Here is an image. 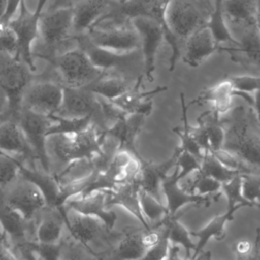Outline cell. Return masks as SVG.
<instances>
[{
  "label": "cell",
  "mask_w": 260,
  "mask_h": 260,
  "mask_svg": "<svg viewBox=\"0 0 260 260\" xmlns=\"http://www.w3.org/2000/svg\"><path fill=\"white\" fill-rule=\"evenodd\" d=\"M254 103H253V109L256 113V116H257V119H258V122L260 124V90H257L254 92Z\"/></svg>",
  "instance_id": "48"
},
{
  "label": "cell",
  "mask_w": 260,
  "mask_h": 260,
  "mask_svg": "<svg viewBox=\"0 0 260 260\" xmlns=\"http://www.w3.org/2000/svg\"><path fill=\"white\" fill-rule=\"evenodd\" d=\"M139 201L142 213L147 221H158L168 214L167 207L164 206L158 199L141 188L139 190Z\"/></svg>",
  "instance_id": "35"
},
{
  "label": "cell",
  "mask_w": 260,
  "mask_h": 260,
  "mask_svg": "<svg viewBox=\"0 0 260 260\" xmlns=\"http://www.w3.org/2000/svg\"><path fill=\"white\" fill-rule=\"evenodd\" d=\"M256 25L260 31V0L257 1V11H256Z\"/></svg>",
  "instance_id": "51"
},
{
  "label": "cell",
  "mask_w": 260,
  "mask_h": 260,
  "mask_svg": "<svg viewBox=\"0 0 260 260\" xmlns=\"http://www.w3.org/2000/svg\"><path fill=\"white\" fill-rule=\"evenodd\" d=\"M198 125H200L209 140L210 150L214 151L222 147L224 139V128L220 116L212 109L203 112L197 119Z\"/></svg>",
  "instance_id": "32"
},
{
  "label": "cell",
  "mask_w": 260,
  "mask_h": 260,
  "mask_svg": "<svg viewBox=\"0 0 260 260\" xmlns=\"http://www.w3.org/2000/svg\"><path fill=\"white\" fill-rule=\"evenodd\" d=\"M179 167L175 165V171L172 175H168L160 183L162 192L167 200L168 213L171 215L177 214L179 208L186 204H196L208 207L213 199L219 198L221 193H216L215 196L211 195H199L190 193L186 189L179 186L180 179L178 178Z\"/></svg>",
  "instance_id": "19"
},
{
  "label": "cell",
  "mask_w": 260,
  "mask_h": 260,
  "mask_svg": "<svg viewBox=\"0 0 260 260\" xmlns=\"http://www.w3.org/2000/svg\"><path fill=\"white\" fill-rule=\"evenodd\" d=\"M139 178L130 179L118 184L113 190H108L107 195V207L121 206L132 214L143 228L150 229L149 222L144 217L141 205L139 201V190H140Z\"/></svg>",
  "instance_id": "20"
},
{
  "label": "cell",
  "mask_w": 260,
  "mask_h": 260,
  "mask_svg": "<svg viewBox=\"0 0 260 260\" xmlns=\"http://www.w3.org/2000/svg\"><path fill=\"white\" fill-rule=\"evenodd\" d=\"M108 190H95L86 194H77L63 201L61 205L70 207L75 211L100 217L109 229L114 230L118 215L107 207Z\"/></svg>",
  "instance_id": "18"
},
{
  "label": "cell",
  "mask_w": 260,
  "mask_h": 260,
  "mask_svg": "<svg viewBox=\"0 0 260 260\" xmlns=\"http://www.w3.org/2000/svg\"><path fill=\"white\" fill-rule=\"evenodd\" d=\"M211 259V253L209 251L207 252H201L196 258L194 259H186L185 260H210Z\"/></svg>",
  "instance_id": "50"
},
{
  "label": "cell",
  "mask_w": 260,
  "mask_h": 260,
  "mask_svg": "<svg viewBox=\"0 0 260 260\" xmlns=\"http://www.w3.org/2000/svg\"><path fill=\"white\" fill-rule=\"evenodd\" d=\"M61 206L71 235L90 248L100 258L120 239L121 231L109 229L100 217L85 215L70 207Z\"/></svg>",
  "instance_id": "5"
},
{
  "label": "cell",
  "mask_w": 260,
  "mask_h": 260,
  "mask_svg": "<svg viewBox=\"0 0 260 260\" xmlns=\"http://www.w3.org/2000/svg\"><path fill=\"white\" fill-rule=\"evenodd\" d=\"M16 38L14 32L7 26L0 29V52L7 53L10 55L15 54L16 52Z\"/></svg>",
  "instance_id": "44"
},
{
  "label": "cell",
  "mask_w": 260,
  "mask_h": 260,
  "mask_svg": "<svg viewBox=\"0 0 260 260\" xmlns=\"http://www.w3.org/2000/svg\"><path fill=\"white\" fill-rule=\"evenodd\" d=\"M217 51H220V46L206 24L192 32L184 42L183 61L190 67H198Z\"/></svg>",
  "instance_id": "21"
},
{
  "label": "cell",
  "mask_w": 260,
  "mask_h": 260,
  "mask_svg": "<svg viewBox=\"0 0 260 260\" xmlns=\"http://www.w3.org/2000/svg\"><path fill=\"white\" fill-rule=\"evenodd\" d=\"M241 178L244 198L260 208V175L241 174Z\"/></svg>",
  "instance_id": "37"
},
{
  "label": "cell",
  "mask_w": 260,
  "mask_h": 260,
  "mask_svg": "<svg viewBox=\"0 0 260 260\" xmlns=\"http://www.w3.org/2000/svg\"><path fill=\"white\" fill-rule=\"evenodd\" d=\"M109 5L110 0H80L72 7V32H75V36L87 32L107 11Z\"/></svg>",
  "instance_id": "29"
},
{
  "label": "cell",
  "mask_w": 260,
  "mask_h": 260,
  "mask_svg": "<svg viewBox=\"0 0 260 260\" xmlns=\"http://www.w3.org/2000/svg\"><path fill=\"white\" fill-rule=\"evenodd\" d=\"M48 0H38L34 11H30L22 0L19 4L18 16L8 22V27L14 32L16 38V52L14 57L26 64L32 72L36 71L34 62L32 44L39 36V23L43 13V8Z\"/></svg>",
  "instance_id": "10"
},
{
  "label": "cell",
  "mask_w": 260,
  "mask_h": 260,
  "mask_svg": "<svg viewBox=\"0 0 260 260\" xmlns=\"http://www.w3.org/2000/svg\"><path fill=\"white\" fill-rule=\"evenodd\" d=\"M215 8V0H169L165 12L168 29L179 42L207 24Z\"/></svg>",
  "instance_id": "4"
},
{
  "label": "cell",
  "mask_w": 260,
  "mask_h": 260,
  "mask_svg": "<svg viewBox=\"0 0 260 260\" xmlns=\"http://www.w3.org/2000/svg\"><path fill=\"white\" fill-rule=\"evenodd\" d=\"M6 4H7V0H0V17L3 15L5 11Z\"/></svg>",
  "instance_id": "52"
},
{
  "label": "cell",
  "mask_w": 260,
  "mask_h": 260,
  "mask_svg": "<svg viewBox=\"0 0 260 260\" xmlns=\"http://www.w3.org/2000/svg\"><path fill=\"white\" fill-rule=\"evenodd\" d=\"M179 252H180L179 246L171 244L170 250H169V254H168V256L164 260H185V258H181L180 257Z\"/></svg>",
  "instance_id": "47"
},
{
  "label": "cell",
  "mask_w": 260,
  "mask_h": 260,
  "mask_svg": "<svg viewBox=\"0 0 260 260\" xmlns=\"http://www.w3.org/2000/svg\"><path fill=\"white\" fill-rule=\"evenodd\" d=\"M211 151V150H210ZM212 153L228 168L238 171L241 174H257L255 170H253L249 165L243 161L241 158L236 156L235 154L226 151L223 148L212 151ZM258 175V174H257Z\"/></svg>",
  "instance_id": "39"
},
{
  "label": "cell",
  "mask_w": 260,
  "mask_h": 260,
  "mask_svg": "<svg viewBox=\"0 0 260 260\" xmlns=\"http://www.w3.org/2000/svg\"><path fill=\"white\" fill-rule=\"evenodd\" d=\"M253 244H254V252L257 256V259L260 260V228L256 229V239Z\"/></svg>",
  "instance_id": "49"
},
{
  "label": "cell",
  "mask_w": 260,
  "mask_h": 260,
  "mask_svg": "<svg viewBox=\"0 0 260 260\" xmlns=\"http://www.w3.org/2000/svg\"><path fill=\"white\" fill-rule=\"evenodd\" d=\"M235 96L242 98L249 106H253L254 98L250 93L241 92L234 88L231 81L225 78L213 86L203 90L196 99L191 102V105L194 104H204L211 103L212 110L216 112L219 116L224 115L232 109L233 99Z\"/></svg>",
  "instance_id": "22"
},
{
  "label": "cell",
  "mask_w": 260,
  "mask_h": 260,
  "mask_svg": "<svg viewBox=\"0 0 260 260\" xmlns=\"http://www.w3.org/2000/svg\"><path fill=\"white\" fill-rule=\"evenodd\" d=\"M161 226L158 221L150 224V229L142 225L125 226L117 243L105 253L104 260H140L161 237Z\"/></svg>",
  "instance_id": "9"
},
{
  "label": "cell",
  "mask_w": 260,
  "mask_h": 260,
  "mask_svg": "<svg viewBox=\"0 0 260 260\" xmlns=\"http://www.w3.org/2000/svg\"><path fill=\"white\" fill-rule=\"evenodd\" d=\"M238 46H221L220 51L226 52L234 62L245 67L260 69V31L256 24L244 26L232 34Z\"/></svg>",
  "instance_id": "16"
},
{
  "label": "cell",
  "mask_w": 260,
  "mask_h": 260,
  "mask_svg": "<svg viewBox=\"0 0 260 260\" xmlns=\"http://www.w3.org/2000/svg\"><path fill=\"white\" fill-rule=\"evenodd\" d=\"M186 190L190 193L199 195H210V193H217L218 191H221V183L211 177L197 172V176L192 185H190Z\"/></svg>",
  "instance_id": "38"
},
{
  "label": "cell",
  "mask_w": 260,
  "mask_h": 260,
  "mask_svg": "<svg viewBox=\"0 0 260 260\" xmlns=\"http://www.w3.org/2000/svg\"><path fill=\"white\" fill-rule=\"evenodd\" d=\"M232 249L236 254L237 258L247 257L253 253L254 244L248 240H239L233 244Z\"/></svg>",
  "instance_id": "46"
},
{
  "label": "cell",
  "mask_w": 260,
  "mask_h": 260,
  "mask_svg": "<svg viewBox=\"0 0 260 260\" xmlns=\"http://www.w3.org/2000/svg\"><path fill=\"white\" fill-rule=\"evenodd\" d=\"M72 22L73 10L71 6H62L48 13H42L39 23V36L47 52L35 56L45 60L56 56L57 49L70 38Z\"/></svg>",
  "instance_id": "12"
},
{
  "label": "cell",
  "mask_w": 260,
  "mask_h": 260,
  "mask_svg": "<svg viewBox=\"0 0 260 260\" xmlns=\"http://www.w3.org/2000/svg\"><path fill=\"white\" fill-rule=\"evenodd\" d=\"M159 224H160V222H159ZM160 226H161L162 233H161V237H160L159 241L155 245H153L150 249H148V251L145 253V255L140 260H164L168 256L171 242L169 241L168 234H167L165 228L161 224H160Z\"/></svg>",
  "instance_id": "43"
},
{
  "label": "cell",
  "mask_w": 260,
  "mask_h": 260,
  "mask_svg": "<svg viewBox=\"0 0 260 260\" xmlns=\"http://www.w3.org/2000/svg\"><path fill=\"white\" fill-rule=\"evenodd\" d=\"M4 230H3V226H2V224H1V222H0V239L3 237V235H4Z\"/></svg>",
  "instance_id": "53"
},
{
  "label": "cell",
  "mask_w": 260,
  "mask_h": 260,
  "mask_svg": "<svg viewBox=\"0 0 260 260\" xmlns=\"http://www.w3.org/2000/svg\"><path fill=\"white\" fill-rule=\"evenodd\" d=\"M65 230L66 220L62 206L49 204L43 209L37 221V243L46 245H58Z\"/></svg>",
  "instance_id": "23"
},
{
  "label": "cell",
  "mask_w": 260,
  "mask_h": 260,
  "mask_svg": "<svg viewBox=\"0 0 260 260\" xmlns=\"http://www.w3.org/2000/svg\"><path fill=\"white\" fill-rule=\"evenodd\" d=\"M21 1L22 0H7L5 11L3 15L0 17V29L7 27L8 22L13 18V15L18 9Z\"/></svg>",
  "instance_id": "45"
},
{
  "label": "cell",
  "mask_w": 260,
  "mask_h": 260,
  "mask_svg": "<svg viewBox=\"0 0 260 260\" xmlns=\"http://www.w3.org/2000/svg\"><path fill=\"white\" fill-rule=\"evenodd\" d=\"M101 260H104V259H102V258H101Z\"/></svg>",
  "instance_id": "54"
},
{
  "label": "cell",
  "mask_w": 260,
  "mask_h": 260,
  "mask_svg": "<svg viewBox=\"0 0 260 260\" xmlns=\"http://www.w3.org/2000/svg\"><path fill=\"white\" fill-rule=\"evenodd\" d=\"M55 117L66 121L91 118V124L103 134L108 130L98 95L85 87L63 86V96Z\"/></svg>",
  "instance_id": "7"
},
{
  "label": "cell",
  "mask_w": 260,
  "mask_h": 260,
  "mask_svg": "<svg viewBox=\"0 0 260 260\" xmlns=\"http://www.w3.org/2000/svg\"><path fill=\"white\" fill-rule=\"evenodd\" d=\"M32 80L34 72L26 64L0 52V91L7 101L8 119H16L22 94Z\"/></svg>",
  "instance_id": "8"
},
{
  "label": "cell",
  "mask_w": 260,
  "mask_h": 260,
  "mask_svg": "<svg viewBox=\"0 0 260 260\" xmlns=\"http://www.w3.org/2000/svg\"><path fill=\"white\" fill-rule=\"evenodd\" d=\"M142 79L143 75H139L136 79L134 85L130 86L124 93L118 98L112 100L116 106L122 109L127 114H142L148 116L152 110L151 96L167 90L166 86H158L151 90H142Z\"/></svg>",
  "instance_id": "24"
},
{
  "label": "cell",
  "mask_w": 260,
  "mask_h": 260,
  "mask_svg": "<svg viewBox=\"0 0 260 260\" xmlns=\"http://www.w3.org/2000/svg\"><path fill=\"white\" fill-rule=\"evenodd\" d=\"M102 136L91 123L80 130L49 133L44 142V158L48 173L56 178L72 161L91 158L100 151Z\"/></svg>",
  "instance_id": "1"
},
{
  "label": "cell",
  "mask_w": 260,
  "mask_h": 260,
  "mask_svg": "<svg viewBox=\"0 0 260 260\" xmlns=\"http://www.w3.org/2000/svg\"><path fill=\"white\" fill-rule=\"evenodd\" d=\"M0 152L15 158L19 167L46 170L40 154L16 120H0Z\"/></svg>",
  "instance_id": "11"
},
{
  "label": "cell",
  "mask_w": 260,
  "mask_h": 260,
  "mask_svg": "<svg viewBox=\"0 0 260 260\" xmlns=\"http://www.w3.org/2000/svg\"><path fill=\"white\" fill-rule=\"evenodd\" d=\"M46 61L55 68L57 80L62 86L85 87L105 73L95 67L78 47L59 53Z\"/></svg>",
  "instance_id": "6"
},
{
  "label": "cell",
  "mask_w": 260,
  "mask_h": 260,
  "mask_svg": "<svg viewBox=\"0 0 260 260\" xmlns=\"http://www.w3.org/2000/svg\"><path fill=\"white\" fill-rule=\"evenodd\" d=\"M15 120L40 154L46 168L44 158L45 138L49 133L54 132L57 129L59 120L55 116H45L26 109H20Z\"/></svg>",
  "instance_id": "17"
},
{
  "label": "cell",
  "mask_w": 260,
  "mask_h": 260,
  "mask_svg": "<svg viewBox=\"0 0 260 260\" xmlns=\"http://www.w3.org/2000/svg\"><path fill=\"white\" fill-rule=\"evenodd\" d=\"M73 39L76 42L77 47L87 55L92 64L105 72H110L115 69L120 71L129 69L139 57H142L140 50L130 53H117L99 47L93 44L85 34L74 36Z\"/></svg>",
  "instance_id": "15"
},
{
  "label": "cell",
  "mask_w": 260,
  "mask_h": 260,
  "mask_svg": "<svg viewBox=\"0 0 260 260\" xmlns=\"http://www.w3.org/2000/svg\"><path fill=\"white\" fill-rule=\"evenodd\" d=\"M181 149L179 146L175 148V151L168 159L160 162H153L144 159L141 154L136 158L140 164V172L138 175L141 189L148 192L150 195L159 200V185L161 181L168 176V172L175 167L178 155L180 154Z\"/></svg>",
  "instance_id": "25"
},
{
  "label": "cell",
  "mask_w": 260,
  "mask_h": 260,
  "mask_svg": "<svg viewBox=\"0 0 260 260\" xmlns=\"http://www.w3.org/2000/svg\"><path fill=\"white\" fill-rule=\"evenodd\" d=\"M63 86L58 81L47 78L32 80L22 94L20 109L54 116L61 106Z\"/></svg>",
  "instance_id": "13"
},
{
  "label": "cell",
  "mask_w": 260,
  "mask_h": 260,
  "mask_svg": "<svg viewBox=\"0 0 260 260\" xmlns=\"http://www.w3.org/2000/svg\"><path fill=\"white\" fill-rule=\"evenodd\" d=\"M242 207H245L243 204H237L234 207H228L226 211L222 214L216 215L211 218L201 230L190 232L191 237H195L198 239V242L195 246V250L192 253L190 259L196 258L201 252L206 243L211 239L214 238L216 241H221L225 238V224L228 221L234 219V214L236 211Z\"/></svg>",
  "instance_id": "28"
},
{
  "label": "cell",
  "mask_w": 260,
  "mask_h": 260,
  "mask_svg": "<svg viewBox=\"0 0 260 260\" xmlns=\"http://www.w3.org/2000/svg\"><path fill=\"white\" fill-rule=\"evenodd\" d=\"M223 149L235 154L260 175V124L252 106L239 105L221 118Z\"/></svg>",
  "instance_id": "2"
},
{
  "label": "cell",
  "mask_w": 260,
  "mask_h": 260,
  "mask_svg": "<svg viewBox=\"0 0 260 260\" xmlns=\"http://www.w3.org/2000/svg\"><path fill=\"white\" fill-rule=\"evenodd\" d=\"M130 86L129 81L124 76L105 72L96 80L85 86V88L96 95L112 101L124 93Z\"/></svg>",
  "instance_id": "30"
},
{
  "label": "cell",
  "mask_w": 260,
  "mask_h": 260,
  "mask_svg": "<svg viewBox=\"0 0 260 260\" xmlns=\"http://www.w3.org/2000/svg\"><path fill=\"white\" fill-rule=\"evenodd\" d=\"M145 117L142 114H128L106 131L118 140L120 150L129 152L135 158L140 155L136 148V137L142 130Z\"/></svg>",
  "instance_id": "26"
},
{
  "label": "cell",
  "mask_w": 260,
  "mask_h": 260,
  "mask_svg": "<svg viewBox=\"0 0 260 260\" xmlns=\"http://www.w3.org/2000/svg\"><path fill=\"white\" fill-rule=\"evenodd\" d=\"M234 88L241 92L252 94L260 90V76L255 75H233L228 78Z\"/></svg>",
  "instance_id": "42"
},
{
  "label": "cell",
  "mask_w": 260,
  "mask_h": 260,
  "mask_svg": "<svg viewBox=\"0 0 260 260\" xmlns=\"http://www.w3.org/2000/svg\"><path fill=\"white\" fill-rule=\"evenodd\" d=\"M132 24L140 39V51L143 59V75L147 81L153 80L155 57L161 42L165 40L164 26L148 17H134Z\"/></svg>",
  "instance_id": "14"
},
{
  "label": "cell",
  "mask_w": 260,
  "mask_h": 260,
  "mask_svg": "<svg viewBox=\"0 0 260 260\" xmlns=\"http://www.w3.org/2000/svg\"><path fill=\"white\" fill-rule=\"evenodd\" d=\"M198 173L211 177L221 184L231 181L235 176L241 174L238 171L225 167L210 150L204 152L201 159V169Z\"/></svg>",
  "instance_id": "33"
},
{
  "label": "cell",
  "mask_w": 260,
  "mask_h": 260,
  "mask_svg": "<svg viewBox=\"0 0 260 260\" xmlns=\"http://www.w3.org/2000/svg\"><path fill=\"white\" fill-rule=\"evenodd\" d=\"M180 102H181V109H182V122H183V128L176 127L173 129V132L176 133L180 137V149L181 150H186L193 155H195L198 159H202L204 151L201 149V147L197 144V142L194 140V138L191 135L190 132V124L188 122V117H187V105L185 103V96L184 93H180Z\"/></svg>",
  "instance_id": "34"
},
{
  "label": "cell",
  "mask_w": 260,
  "mask_h": 260,
  "mask_svg": "<svg viewBox=\"0 0 260 260\" xmlns=\"http://www.w3.org/2000/svg\"><path fill=\"white\" fill-rule=\"evenodd\" d=\"M19 173L20 167L16 159L0 152V187L6 185Z\"/></svg>",
  "instance_id": "41"
},
{
  "label": "cell",
  "mask_w": 260,
  "mask_h": 260,
  "mask_svg": "<svg viewBox=\"0 0 260 260\" xmlns=\"http://www.w3.org/2000/svg\"><path fill=\"white\" fill-rule=\"evenodd\" d=\"M258 0H222L221 9L225 23L234 31L251 24H256Z\"/></svg>",
  "instance_id": "27"
},
{
  "label": "cell",
  "mask_w": 260,
  "mask_h": 260,
  "mask_svg": "<svg viewBox=\"0 0 260 260\" xmlns=\"http://www.w3.org/2000/svg\"><path fill=\"white\" fill-rule=\"evenodd\" d=\"M176 166L181 169V171L178 173V178L182 180L194 171L199 172L201 169V160L192 153L186 150H181L180 154L178 155Z\"/></svg>",
  "instance_id": "40"
},
{
  "label": "cell",
  "mask_w": 260,
  "mask_h": 260,
  "mask_svg": "<svg viewBox=\"0 0 260 260\" xmlns=\"http://www.w3.org/2000/svg\"><path fill=\"white\" fill-rule=\"evenodd\" d=\"M179 216L180 215H171L168 213L158 221L165 228L169 241L174 245H181L185 250V258L190 259L196 244L191 240L190 232L179 221Z\"/></svg>",
  "instance_id": "31"
},
{
  "label": "cell",
  "mask_w": 260,
  "mask_h": 260,
  "mask_svg": "<svg viewBox=\"0 0 260 260\" xmlns=\"http://www.w3.org/2000/svg\"><path fill=\"white\" fill-rule=\"evenodd\" d=\"M0 198L25 220L36 225L41 212L50 204L43 189L21 171L0 187Z\"/></svg>",
  "instance_id": "3"
},
{
  "label": "cell",
  "mask_w": 260,
  "mask_h": 260,
  "mask_svg": "<svg viewBox=\"0 0 260 260\" xmlns=\"http://www.w3.org/2000/svg\"><path fill=\"white\" fill-rule=\"evenodd\" d=\"M221 191L228 199V207H234L237 204H243L247 207H257L256 204L246 200L242 194V178L241 174L235 176L231 181L221 184Z\"/></svg>",
  "instance_id": "36"
}]
</instances>
